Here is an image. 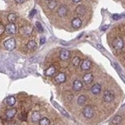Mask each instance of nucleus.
Returning a JSON list of instances; mask_svg holds the SVG:
<instances>
[{"label":"nucleus","instance_id":"35","mask_svg":"<svg viewBox=\"0 0 125 125\" xmlns=\"http://www.w3.org/2000/svg\"><path fill=\"white\" fill-rule=\"evenodd\" d=\"M113 18H114V19H118L119 16H118V15H113Z\"/></svg>","mask_w":125,"mask_h":125},{"label":"nucleus","instance_id":"3","mask_svg":"<svg viewBox=\"0 0 125 125\" xmlns=\"http://www.w3.org/2000/svg\"><path fill=\"white\" fill-rule=\"evenodd\" d=\"M112 45L116 50H120V49H122L124 47V41H123V39L121 37H116L115 39L113 40Z\"/></svg>","mask_w":125,"mask_h":125},{"label":"nucleus","instance_id":"21","mask_svg":"<svg viewBox=\"0 0 125 125\" xmlns=\"http://www.w3.org/2000/svg\"><path fill=\"white\" fill-rule=\"evenodd\" d=\"M121 121H122V117H121L120 115H116V116H114V117L112 118L111 123L114 124V125H117V124H119Z\"/></svg>","mask_w":125,"mask_h":125},{"label":"nucleus","instance_id":"19","mask_svg":"<svg viewBox=\"0 0 125 125\" xmlns=\"http://www.w3.org/2000/svg\"><path fill=\"white\" fill-rule=\"evenodd\" d=\"M36 47H37V43L35 42L34 40H30V41H28V43H27V48H28L29 50H34V49H36Z\"/></svg>","mask_w":125,"mask_h":125},{"label":"nucleus","instance_id":"11","mask_svg":"<svg viewBox=\"0 0 125 125\" xmlns=\"http://www.w3.org/2000/svg\"><path fill=\"white\" fill-rule=\"evenodd\" d=\"M5 28H6V31L8 33H10V34H14V33H16V26H15V24L14 23H9V24H7L6 26H5Z\"/></svg>","mask_w":125,"mask_h":125},{"label":"nucleus","instance_id":"27","mask_svg":"<svg viewBox=\"0 0 125 125\" xmlns=\"http://www.w3.org/2000/svg\"><path fill=\"white\" fill-rule=\"evenodd\" d=\"M19 119L22 120V121H25V120L27 119V114H26V113H21V114L19 115Z\"/></svg>","mask_w":125,"mask_h":125},{"label":"nucleus","instance_id":"4","mask_svg":"<svg viewBox=\"0 0 125 125\" xmlns=\"http://www.w3.org/2000/svg\"><path fill=\"white\" fill-rule=\"evenodd\" d=\"M103 100L105 102H112L114 100V94L112 91H109V90H106L104 92L103 94Z\"/></svg>","mask_w":125,"mask_h":125},{"label":"nucleus","instance_id":"24","mask_svg":"<svg viewBox=\"0 0 125 125\" xmlns=\"http://www.w3.org/2000/svg\"><path fill=\"white\" fill-rule=\"evenodd\" d=\"M56 6H57V1H56V0H50L49 4H48V8L50 10H53Z\"/></svg>","mask_w":125,"mask_h":125},{"label":"nucleus","instance_id":"8","mask_svg":"<svg viewBox=\"0 0 125 125\" xmlns=\"http://www.w3.org/2000/svg\"><path fill=\"white\" fill-rule=\"evenodd\" d=\"M101 89H102L101 85H100V84H98V83H96V84H94V85H93V86L91 87L90 91L92 92V94H94V95H98L99 93L101 92Z\"/></svg>","mask_w":125,"mask_h":125},{"label":"nucleus","instance_id":"6","mask_svg":"<svg viewBox=\"0 0 125 125\" xmlns=\"http://www.w3.org/2000/svg\"><path fill=\"white\" fill-rule=\"evenodd\" d=\"M91 61L90 60H88V59H85V60H83L82 61V63L80 64V66H81V69L82 70H85V71H87V70H90V68H91Z\"/></svg>","mask_w":125,"mask_h":125},{"label":"nucleus","instance_id":"30","mask_svg":"<svg viewBox=\"0 0 125 125\" xmlns=\"http://www.w3.org/2000/svg\"><path fill=\"white\" fill-rule=\"evenodd\" d=\"M46 41V38L45 37H41V41H40V44H44V42Z\"/></svg>","mask_w":125,"mask_h":125},{"label":"nucleus","instance_id":"12","mask_svg":"<svg viewBox=\"0 0 125 125\" xmlns=\"http://www.w3.org/2000/svg\"><path fill=\"white\" fill-rule=\"evenodd\" d=\"M73 90L74 91H79V90H81L82 88H83V83L79 80V79H76V80H74V82H73Z\"/></svg>","mask_w":125,"mask_h":125},{"label":"nucleus","instance_id":"2","mask_svg":"<svg viewBox=\"0 0 125 125\" xmlns=\"http://www.w3.org/2000/svg\"><path fill=\"white\" fill-rule=\"evenodd\" d=\"M82 113H83V116H84L85 118L90 119V118L93 117V115H94V110H93V107L92 106L87 105V106H85L84 108H83Z\"/></svg>","mask_w":125,"mask_h":125},{"label":"nucleus","instance_id":"7","mask_svg":"<svg viewBox=\"0 0 125 125\" xmlns=\"http://www.w3.org/2000/svg\"><path fill=\"white\" fill-rule=\"evenodd\" d=\"M71 25H72V27H73L74 29H78V28H80V27H81V25H82V21H81V19H80L79 17L74 18V19L71 21Z\"/></svg>","mask_w":125,"mask_h":125},{"label":"nucleus","instance_id":"26","mask_svg":"<svg viewBox=\"0 0 125 125\" xmlns=\"http://www.w3.org/2000/svg\"><path fill=\"white\" fill-rule=\"evenodd\" d=\"M80 58L78 57V56H75L74 58H73V60H72V64H73L75 67H77V66H79L80 65Z\"/></svg>","mask_w":125,"mask_h":125},{"label":"nucleus","instance_id":"1","mask_svg":"<svg viewBox=\"0 0 125 125\" xmlns=\"http://www.w3.org/2000/svg\"><path fill=\"white\" fill-rule=\"evenodd\" d=\"M3 46L6 50L8 51H11V50H14L15 47H16V41L14 38H9L7 39L6 41H4V43H3Z\"/></svg>","mask_w":125,"mask_h":125},{"label":"nucleus","instance_id":"18","mask_svg":"<svg viewBox=\"0 0 125 125\" xmlns=\"http://www.w3.org/2000/svg\"><path fill=\"white\" fill-rule=\"evenodd\" d=\"M86 100H87V98H86V96H85V95H80V96L78 97V99H77V103H78V105H80V106L85 105Z\"/></svg>","mask_w":125,"mask_h":125},{"label":"nucleus","instance_id":"28","mask_svg":"<svg viewBox=\"0 0 125 125\" xmlns=\"http://www.w3.org/2000/svg\"><path fill=\"white\" fill-rule=\"evenodd\" d=\"M36 27H37V29H38V31H39L40 33H42V32H43V27L41 26L40 22H38V21L36 22Z\"/></svg>","mask_w":125,"mask_h":125},{"label":"nucleus","instance_id":"33","mask_svg":"<svg viewBox=\"0 0 125 125\" xmlns=\"http://www.w3.org/2000/svg\"><path fill=\"white\" fill-rule=\"evenodd\" d=\"M23 1H24V0H15V2H16V3H19V4L22 3Z\"/></svg>","mask_w":125,"mask_h":125},{"label":"nucleus","instance_id":"17","mask_svg":"<svg viewBox=\"0 0 125 125\" xmlns=\"http://www.w3.org/2000/svg\"><path fill=\"white\" fill-rule=\"evenodd\" d=\"M32 31H33V29H32V27H31V26H24V27L21 29V32H22L24 35H27V36L32 33Z\"/></svg>","mask_w":125,"mask_h":125},{"label":"nucleus","instance_id":"13","mask_svg":"<svg viewBox=\"0 0 125 125\" xmlns=\"http://www.w3.org/2000/svg\"><path fill=\"white\" fill-rule=\"evenodd\" d=\"M55 81L57 83H59V84H61V83H63L66 81V75L64 73H58L56 76H55Z\"/></svg>","mask_w":125,"mask_h":125},{"label":"nucleus","instance_id":"5","mask_svg":"<svg viewBox=\"0 0 125 125\" xmlns=\"http://www.w3.org/2000/svg\"><path fill=\"white\" fill-rule=\"evenodd\" d=\"M68 13V8L65 5H61L57 10V15L59 17H65Z\"/></svg>","mask_w":125,"mask_h":125},{"label":"nucleus","instance_id":"29","mask_svg":"<svg viewBox=\"0 0 125 125\" xmlns=\"http://www.w3.org/2000/svg\"><path fill=\"white\" fill-rule=\"evenodd\" d=\"M5 30H6L5 26L2 25V24H0V35H2V34L4 33V31H5Z\"/></svg>","mask_w":125,"mask_h":125},{"label":"nucleus","instance_id":"20","mask_svg":"<svg viewBox=\"0 0 125 125\" xmlns=\"http://www.w3.org/2000/svg\"><path fill=\"white\" fill-rule=\"evenodd\" d=\"M6 103H7V105H9V106H13L14 104L16 103V99H15V97H13V96H9V97H7V99H6Z\"/></svg>","mask_w":125,"mask_h":125},{"label":"nucleus","instance_id":"31","mask_svg":"<svg viewBox=\"0 0 125 125\" xmlns=\"http://www.w3.org/2000/svg\"><path fill=\"white\" fill-rule=\"evenodd\" d=\"M108 27H109V25H104V26H102V27H101V30H102V31H104V30H106Z\"/></svg>","mask_w":125,"mask_h":125},{"label":"nucleus","instance_id":"25","mask_svg":"<svg viewBox=\"0 0 125 125\" xmlns=\"http://www.w3.org/2000/svg\"><path fill=\"white\" fill-rule=\"evenodd\" d=\"M49 124H50V121L46 117H42L39 120V125H49Z\"/></svg>","mask_w":125,"mask_h":125},{"label":"nucleus","instance_id":"36","mask_svg":"<svg viewBox=\"0 0 125 125\" xmlns=\"http://www.w3.org/2000/svg\"><path fill=\"white\" fill-rule=\"evenodd\" d=\"M45 1H50V0H45Z\"/></svg>","mask_w":125,"mask_h":125},{"label":"nucleus","instance_id":"9","mask_svg":"<svg viewBox=\"0 0 125 125\" xmlns=\"http://www.w3.org/2000/svg\"><path fill=\"white\" fill-rule=\"evenodd\" d=\"M59 57L61 60H63V61H66L69 59L70 57V52L68 50H61L60 51V54H59Z\"/></svg>","mask_w":125,"mask_h":125},{"label":"nucleus","instance_id":"10","mask_svg":"<svg viewBox=\"0 0 125 125\" xmlns=\"http://www.w3.org/2000/svg\"><path fill=\"white\" fill-rule=\"evenodd\" d=\"M16 113H17V110L15 108H10V109H7L6 112H5V115L8 119H11L13 118L15 115H16Z\"/></svg>","mask_w":125,"mask_h":125},{"label":"nucleus","instance_id":"34","mask_svg":"<svg viewBox=\"0 0 125 125\" xmlns=\"http://www.w3.org/2000/svg\"><path fill=\"white\" fill-rule=\"evenodd\" d=\"M74 3H79V2H81V0H72Z\"/></svg>","mask_w":125,"mask_h":125},{"label":"nucleus","instance_id":"23","mask_svg":"<svg viewBox=\"0 0 125 125\" xmlns=\"http://www.w3.org/2000/svg\"><path fill=\"white\" fill-rule=\"evenodd\" d=\"M31 119H32L33 122H39V120L41 119V116H40V113L39 112H34L32 114V117H31Z\"/></svg>","mask_w":125,"mask_h":125},{"label":"nucleus","instance_id":"15","mask_svg":"<svg viewBox=\"0 0 125 125\" xmlns=\"http://www.w3.org/2000/svg\"><path fill=\"white\" fill-rule=\"evenodd\" d=\"M56 72V68L54 66H50L49 68H47L45 70V75L46 76H53Z\"/></svg>","mask_w":125,"mask_h":125},{"label":"nucleus","instance_id":"32","mask_svg":"<svg viewBox=\"0 0 125 125\" xmlns=\"http://www.w3.org/2000/svg\"><path fill=\"white\" fill-rule=\"evenodd\" d=\"M35 13H36V11H35V10H32V11H31V13H30V17H33Z\"/></svg>","mask_w":125,"mask_h":125},{"label":"nucleus","instance_id":"22","mask_svg":"<svg viewBox=\"0 0 125 125\" xmlns=\"http://www.w3.org/2000/svg\"><path fill=\"white\" fill-rule=\"evenodd\" d=\"M16 14L15 13H9L8 16H7V19H8V21L9 23H14L16 21Z\"/></svg>","mask_w":125,"mask_h":125},{"label":"nucleus","instance_id":"14","mask_svg":"<svg viewBox=\"0 0 125 125\" xmlns=\"http://www.w3.org/2000/svg\"><path fill=\"white\" fill-rule=\"evenodd\" d=\"M93 80V74L91 73H86L83 75V82L85 83V84H89V83H91Z\"/></svg>","mask_w":125,"mask_h":125},{"label":"nucleus","instance_id":"16","mask_svg":"<svg viewBox=\"0 0 125 125\" xmlns=\"http://www.w3.org/2000/svg\"><path fill=\"white\" fill-rule=\"evenodd\" d=\"M75 12H76V14H78V15H84L85 14V12H86V8L83 6V5H79L76 9H75Z\"/></svg>","mask_w":125,"mask_h":125}]
</instances>
